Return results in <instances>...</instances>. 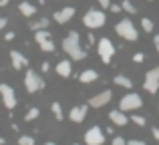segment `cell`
<instances>
[{
    "label": "cell",
    "instance_id": "1",
    "mask_svg": "<svg viewBox=\"0 0 159 145\" xmlns=\"http://www.w3.org/2000/svg\"><path fill=\"white\" fill-rule=\"evenodd\" d=\"M62 51L69 55L70 61H83L87 59V48L81 43V34L77 30H70L69 34L62 39Z\"/></svg>",
    "mask_w": 159,
    "mask_h": 145
},
{
    "label": "cell",
    "instance_id": "2",
    "mask_svg": "<svg viewBox=\"0 0 159 145\" xmlns=\"http://www.w3.org/2000/svg\"><path fill=\"white\" fill-rule=\"evenodd\" d=\"M115 32L121 36V39L129 40V43H133V40L139 39V30H137V26L133 24L131 18H123L119 20V22L115 24Z\"/></svg>",
    "mask_w": 159,
    "mask_h": 145
},
{
    "label": "cell",
    "instance_id": "3",
    "mask_svg": "<svg viewBox=\"0 0 159 145\" xmlns=\"http://www.w3.org/2000/svg\"><path fill=\"white\" fill-rule=\"evenodd\" d=\"M105 22H107V16L101 8H91V10H87L85 16H83V24H85L87 28H91V30L105 26Z\"/></svg>",
    "mask_w": 159,
    "mask_h": 145
},
{
    "label": "cell",
    "instance_id": "4",
    "mask_svg": "<svg viewBox=\"0 0 159 145\" xmlns=\"http://www.w3.org/2000/svg\"><path fill=\"white\" fill-rule=\"evenodd\" d=\"M24 87H26L28 93H39V91L44 89V79L40 77V73L28 69V71L24 73Z\"/></svg>",
    "mask_w": 159,
    "mask_h": 145
},
{
    "label": "cell",
    "instance_id": "5",
    "mask_svg": "<svg viewBox=\"0 0 159 145\" xmlns=\"http://www.w3.org/2000/svg\"><path fill=\"white\" fill-rule=\"evenodd\" d=\"M115 44H113V40H109V39H99L97 40V52H99V57H101V61L105 65H109L113 61V57H115Z\"/></svg>",
    "mask_w": 159,
    "mask_h": 145
},
{
    "label": "cell",
    "instance_id": "6",
    "mask_svg": "<svg viewBox=\"0 0 159 145\" xmlns=\"http://www.w3.org/2000/svg\"><path fill=\"white\" fill-rule=\"evenodd\" d=\"M0 97H2V103L8 111H14L16 105H18V99H16V91L12 89L6 83H0Z\"/></svg>",
    "mask_w": 159,
    "mask_h": 145
},
{
    "label": "cell",
    "instance_id": "7",
    "mask_svg": "<svg viewBox=\"0 0 159 145\" xmlns=\"http://www.w3.org/2000/svg\"><path fill=\"white\" fill-rule=\"evenodd\" d=\"M34 40H36V44L40 47L43 52H54V51H57L54 40H52V34L47 30V28H44V30H36L34 32Z\"/></svg>",
    "mask_w": 159,
    "mask_h": 145
},
{
    "label": "cell",
    "instance_id": "8",
    "mask_svg": "<svg viewBox=\"0 0 159 145\" xmlns=\"http://www.w3.org/2000/svg\"><path fill=\"white\" fill-rule=\"evenodd\" d=\"M141 107H143V99L137 93H127L125 97H121V101H119L121 111H137V109H141Z\"/></svg>",
    "mask_w": 159,
    "mask_h": 145
},
{
    "label": "cell",
    "instance_id": "9",
    "mask_svg": "<svg viewBox=\"0 0 159 145\" xmlns=\"http://www.w3.org/2000/svg\"><path fill=\"white\" fill-rule=\"evenodd\" d=\"M85 143L87 145H103L105 143V133H103V129L99 125H93L87 129L85 133Z\"/></svg>",
    "mask_w": 159,
    "mask_h": 145
},
{
    "label": "cell",
    "instance_id": "10",
    "mask_svg": "<svg viewBox=\"0 0 159 145\" xmlns=\"http://www.w3.org/2000/svg\"><path fill=\"white\" fill-rule=\"evenodd\" d=\"M143 89L147 91V93H151V95H155L157 91H159V73H157V69L147 71L145 81H143Z\"/></svg>",
    "mask_w": 159,
    "mask_h": 145
},
{
    "label": "cell",
    "instance_id": "11",
    "mask_svg": "<svg viewBox=\"0 0 159 145\" xmlns=\"http://www.w3.org/2000/svg\"><path fill=\"white\" fill-rule=\"evenodd\" d=\"M111 99H113V93L111 91H101V93H97V95H93L91 97V101H89V107H93V109H101V107H105L111 103Z\"/></svg>",
    "mask_w": 159,
    "mask_h": 145
},
{
    "label": "cell",
    "instance_id": "12",
    "mask_svg": "<svg viewBox=\"0 0 159 145\" xmlns=\"http://www.w3.org/2000/svg\"><path fill=\"white\" fill-rule=\"evenodd\" d=\"M75 14H77L75 6H65V8H61V10L54 12V14H52V20L57 24H66V22H70V20H73Z\"/></svg>",
    "mask_w": 159,
    "mask_h": 145
},
{
    "label": "cell",
    "instance_id": "13",
    "mask_svg": "<svg viewBox=\"0 0 159 145\" xmlns=\"http://www.w3.org/2000/svg\"><path fill=\"white\" fill-rule=\"evenodd\" d=\"M10 63L14 71H22L24 67H28V59L20 51H10Z\"/></svg>",
    "mask_w": 159,
    "mask_h": 145
},
{
    "label": "cell",
    "instance_id": "14",
    "mask_svg": "<svg viewBox=\"0 0 159 145\" xmlns=\"http://www.w3.org/2000/svg\"><path fill=\"white\" fill-rule=\"evenodd\" d=\"M87 111H89V105H79V107H73L69 111V119L73 123H83L87 117Z\"/></svg>",
    "mask_w": 159,
    "mask_h": 145
},
{
    "label": "cell",
    "instance_id": "15",
    "mask_svg": "<svg viewBox=\"0 0 159 145\" xmlns=\"http://www.w3.org/2000/svg\"><path fill=\"white\" fill-rule=\"evenodd\" d=\"M54 71H57L58 77H65V79L73 77V63H70V59H62V61H58L57 67H54Z\"/></svg>",
    "mask_w": 159,
    "mask_h": 145
},
{
    "label": "cell",
    "instance_id": "16",
    "mask_svg": "<svg viewBox=\"0 0 159 145\" xmlns=\"http://www.w3.org/2000/svg\"><path fill=\"white\" fill-rule=\"evenodd\" d=\"M109 121H111L113 125H117V127H125L129 123V117L121 109H113L111 113H109Z\"/></svg>",
    "mask_w": 159,
    "mask_h": 145
},
{
    "label": "cell",
    "instance_id": "17",
    "mask_svg": "<svg viewBox=\"0 0 159 145\" xmlns=\"http://www.w3.org/2000/svg\"><path fill=\"white\" fill-rule=\"evenodd\" d=\"M18 10H20V14H22V16H26V18H34V16H36V12H39V8H36L32 2L24 0V2H20V4H18Z\"/></svg>",
    "mask_w": 159,
    "mask_h": 145
},
{
    "label": "cell",
    "instance_id": "18",
    "mask_svg": "<svg viewBox=\"0 0 159 145\" xmlns=\"http://www.w3.org/2000/svg\"><path fill=\"white\" fill-rule=\"evenodd\" d=\"M99 79V73L95 71V69H85L81 75H79V81L83 83V85H89V83H95Z\"/></svg>",
    "mask_w": 159,
    "mask_h": 145
},
{
    "label": "cell",
    "instance_id": "19",
    "mask_svg": "<svg viewBox=\"0 0 159 145\" xmlns=\"http://www.w3.org/2000/svg\"><path fill=\"white\" fill-rule=\"evenodd\" d=\"M48 24H51V18H44V16H43V18H34L28 26H30L32 32H36V30H44V28H48Z\"/></svg>",
    "mask_w": 159,
    "mask_h": 145
},
{
    "label": "cell",
    "instance_id": "20",
    "mask_svg": "<svg viewBox=\"0 0 159 145\" xmlns=\"http://www.w3.org/2000/svg\"><path fill=\"white\" fill-rule=\"evenodd\" d=\"M113 83H115L117 87H123V89H131V87H133V81L129 77H125V75H115Z\"/></svg>",
    "mask_w": 159,
    "mask_h": 145
},
{
    "label": "cell",
    "instance_id": "21",
    "mask_svg": "<svg viewBox=\"0 0 159 145\" xmlns=\"http://www.w3.org/2000/svg\"><path fill=\"white\" fill-rule=\"evenodd\" d=\"M153 28H155L153 20L147 18V16H143V18H141V30H143V32H153Z\"/></svg>",
    "mask_w": 159,
    "mask_h": 145
},
{
    "label": "cell",
    "instance_id": "22",
    "mask_svg": "<svg viewBox=\"0 0 159 145\" xmlns=\"http://www.w3.org/2000/svg\"><path fill=\"white\" fill-rule=\"evenodd\" d=\"M51 109H52V113H54V119H57V121H62V119H65V113H62V107H61V103H57V101H54L52 105H51Z\"/></svg>",
    "mask_w": 159,
    "mask_h": 145
},
{
    "label": "cell",
    "instance_id": "23",
    "mask_svg": "<svg viewBox=\"0 0 159 145\" xmlns=\"http://www.w3.org/2000/svg\"><path fill=\"white\" fill-rule=\"evenodd\" d=\"M121 10H125L127 14H137V8L131 0H123V2H121Z\"/></svg>",
    "mask_w": 159,
    "mask_h": 145
},
{
    "label": "cell",
    "instance_id": "24",
    "mask_svg": "<svg viewBox=\"0 0 159 145\" xmlns=\"http://www.w3.org/2000/svg\"><path fill=\"white\" fill-rule=\"evenodd\" d=\"M39 115H40V111H39V107H30V109L26 111V115H24V121H34V119H39Z\"/></svg>",
    "mask_w": 159,
    "mask_h": 145
},
{
    "label": "cell",
    "instance_id": "25",
    "mask_svg": "<svg viewBox=\"0 0 159 145\" xmlns=\"http://www.w3.org/2000/svg\"><path fill=\"white\" fill-rule=\"evenodd\" d=\"M18 145H34V137H32V135H20Z\"/></svg>",
    "mask_w": 159,
    "mask_h": 145
},
{
    "label": "cell",
    "instance_id": "26",
    "mask_svg": "<svg viewBox=\"0 0 159 145\" xmlns=\"http://www.w3.org/2000/svg\"><path fill=\"white\" fill-rule=\"evenodd\" d=\"M131 121L135 123V125H139V127H145V125H147V119H145L143 115H131Z\"/></svg>",
    "mask_w": 159,
    "mask_h": 145
},
{
    "label": "cell",
    "instance_id": "27",
    "mask_svg": "<svg viewBox=\"0 0 159 145\" xmlns=\"http://www.w3.org/2000/svg\"><path fill=\"white\" fill-rule=\"evenodd\" d=\"M143 61H145L143 52H135V55H133V63H143Z\"/></svg>",
    "mask_w": 159,
    "mask_h": 145
},
{
    "label": "cell",
    "instance_id": "28",
    "mask_svg": "<svg viewBox=\"0 0 159 145\" xmlns=\"http://www.w3.org/2000/svg\"><path fill=\"white\" fill-rule=\"evenodd\" d=\"M111 145H127V141H125L123 137H113V141H111Z\"/></svg>",
    "mask_w": 159,
    "mask_h": 145
},
{
    "label": "cell",
    "instance_id": "29",
    "mask_svg": "<svg viewBox=\"0 0 159 145\" xmlns=\"http://www.w3.org/2000/svg\"><path fill=\"white\" fill-rule=\"evenodd\" d=\"M6 24H8V18H6V16H0V32L6 28Z\"/></svg>",
    "mask_w": 159,
    "mask_h": 145
},
{
    "label": "cell",
    "instance_id": "30",
    "mask_svg": "<svg viewBox=\"0 0 159 145\" xmlns=\"http://www.w3.org/2000/svg\"><path fill=\"white\" fill-rule=\"evenodd\" d=\"M109 10H111V12H115V14H117V12H121V4H113V2H111Z\"/></svg>",
    "mask_w": 159,
    "mask_h": 145
},
{
    "label": "cell",
    "instance_id": "31",
    "mask_svg": "<svg viewBox=\"0 0 159 145\" xmlns=\"http://www.w3.org/2000/svg\"><path fill=\"white\" fill-rule=\"evenodd\" d=\"M40 71H43V73H48V71H51V63H47V61H44V63L40 65Z\"/></svg>",
    "mask_w": 159,
    "mask_h": 145
},
{
    "label": "cell",
    "instance_id": "32",
    "mask_svg": "<svg viewBox=\"0 0 159 145\" xmlns=\"http://www.w3.org/2000/svg\"><path fill=\"white\" fill-rule=\"evenodd\" d=\"M97 2H99L101 8H109V6H111V0H97Z\"/></svg>",
    "mask_w": 159,
    "mask_h": 145
},
{
    "label": "cell",
    "instance_id": "33",
    "mask_svg": "<svg viewBox=\"0 0 159 145\" xmlns=\"http://www.w3.org/2000/svg\"><path fill=\"white\" fill-rule=\"evenodd\" d=\"M16 39V32H6L4 34V40H14Z\"/></svg>",
    "mask_w": 159,
    "mask_h": 145
},
{
    "label": "cell",
    "instance_id": "34",
    "mask_svg": "<svg viewBox=\"0 0 159 145\" xmlns=\"http://www.w3.org/2000/svg\"><path fill=\"white\" fill-rule=\"evenodd\" d=\"M127 145H147L145 141H139V139H131V141H127Z\"/></svg>",
    "mask_w": 159,
    "mask_h": 145
},
{
    "label": "cell",
    "instance_id": "35",
    "mask_svg": "<svg viewBox=\"0 0 159 145\" xmlns=\"http://www.w3.org/2000/svg\"><path fill=\"white\" fill-rule=\"evenodd\" d=\"M151 133H153V137H155L157 141H159V127H153V129H151Z\"/></svg>",
    "mask_w": 159,
    "mask_h": 145
},
{
    "label": "cell",
    "instance_id": "36",
    "mask_svg": "<svg viewBox=\"0 0 159 145\" xmlns=\"http://www.w3.org/2000/svg\"><path fill=\"white\" fill-rule=\"evenodd\" d=\"M87 39H89V43H91V44H93V43H97V39H95V34H93V32H89V36H87Z\"/></svg>",
    "mask_w": 159,
    "mask_h": 145
},
{
    "label": "cell",
    "instance_id": "37",
    "mask_svg": "<svg viewBox=\"0 0 159 145\" xmlns=\"http://www.w3.org/2000/svg\"><path fill=\"white\" fill-rule=\"evenodd\" d=\"M153 44H155V51L159 52V34L155 36V39H153Z\"/></svg>",
    "mask_w": 159,
    "mask_h": 145
},
{
    "label": "cell",
    "instance_id": "38",
    "mask_svg": "<svg viewBox=\"0 0 159 145\" xmlns=\"http://www.w3.org/2000/svg\"><path fill=\"white\" fill-rule=\"evenodd\" d=\"M8 2H10V0H0V8H4V6H8Z\"/></svg>",
    "mask_w": 159,
    "mask_h": 145
},
{
    "label": "cell",
    "instance_id": "39",
    "mask_svg": "<svg viewBox=\"0 0 159 145\" xmlns=\"http://www.w3.org/2000/svg\"><path fill=\"white\" fill-rule=\"evenodd\" d=\"M4 143H6V141H4V137H0V145H4Z\"/></svg>",
    "mask_w": 159,
    "mask_h": 145
},
{
    "label": "cell",
    "instance_id": "40",
    "mask_svg": "<svg viewBox=\"0 0 159 145\" xmlns=\"http://www.w3.org/2000/svg\"><path fill=\"white\" fill-rule=\"evenodd\" d=\"M44 145H54V143H52V141H48V143H44Z\"/></svg>",
    "mask_w": 159,
    "mask_h": 145
},
{
    "label": "cell",
    "instance_id": "41",
    "mask_svg": "<svg viewBox=\"0 0 159 145\" xmlns=\"http://www.w3.org/2000/svg\"><path fill=\"white\" fill-rule=\"evenodd\" d=\"M4 145H6V143H4Z\"/></svg>",
    "mask_w": 159,
    "mask_h": 145
},
{
    "label": "cell",
    "instance_id": "42",
    "mask_svg": "<svg viewBox=\"0 0 159 145\" xmlns=\"http://www.w3.org/2000/svg\"><path fill=\"white\" fill-rule=\"evenodd\" d=\"M75 145H77V143H75Z\"/></svg>",
    "mask_w": 159,
    "mask_h": 145
}]
</instances>
